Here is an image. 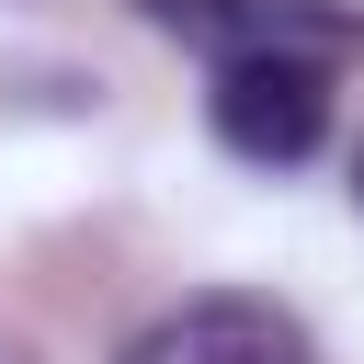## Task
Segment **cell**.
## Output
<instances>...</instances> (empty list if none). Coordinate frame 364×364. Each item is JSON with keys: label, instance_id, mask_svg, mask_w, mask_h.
I'll list each match as a JSON object with an SVG mask.
<instances>
[{"label": "cell", "instance_id": "obj_4", "mask_svg": "<svg viewBox=\"0 0 364 364\" xmlns=\"http://www.w3.org/2000/svg\"><path fill=\"white\" fill-rule=\"evenodd\" d=\"M353 205H364V159H353Z\"/></svg>", "mask_w": 364, "mask_h": 364}, {"label": "cell", "instance_id": "obj_2", "mask_svg": "<svg viewBox=\"0 0 364 364\" xmlns=\"http://www.w3.org/2000/svg\"><path fill=\"white\" fill-rule=\"evenodd\" d=\"M159 34L228 57H353L364 46V0H136Z\"/></svg>", "mask_w": 364, "mask_h": 364}, {"label": "cell", "instance_id": "obj_1", "mask_svg": "<svg viewBox=\"0 0 364 364\" xmlns=\"http://www.w3.org/2000/svg\"><path fill=\"white\" fill-rule=\"evenodd\" d=\"M205 125L262 171L307 159L330 136V57H228L216 91H205Z\"/></svg>", "mask_w": 364, "mask_h": 364}, {"label": "cell", "instance_id": "obj_3", "mask_svg": "<svg viewBox=\"0 0 364 364\" xmlns=\"http://www.w3.org/2000/svg\"><path fill=\"white\" fill-rule=\"evenodd\" d=\"M125 364H318V341L273 296H182L125 341Z\"/></svg>", "mask_w": 364, "mask_h": 364}]
</instances>
